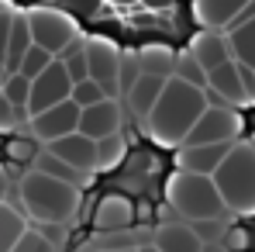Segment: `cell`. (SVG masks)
<instances>
[{
	"label": "cell",
	"instance_id": "obj_1",
	"mask_svg": "<svg viewBox=\"0 0 255 252\" xmlns=\"http://www.w3.org/2000/svg\"><path fill=\"white\" fill-rule=\"evenodd\" d=\"M207 107L211 104H207V93L200 86H190L183 80H169L162 97H159V104H155V111L141 121V131L152 142L166 145V149H179Z\"/></svg>",
	"mask_w": 255,
	"mask_h": 252
},
{
	"label": "cell",
	"instance_id": "obj_2",
	"mask_svg": "<svg viewBox=\"0 0 255 252\" xmlns=\"http://www.w3.org/2000/svg\"><path fill=\"white\" fill-rule=\"evenodd\" d=\"M10 208L35 218L38 225H66L80 211V187H69L62 180H52L31 169V173H24Z\"/></svg>",
	"mask_w": 255,
	"mask_h": 252
},
{
	"label": "cell",
	"instance_id": "obj_3",
	"mask_svg": "<svg viewBox=\"0 0 255 252\" xmlns=\"http://www.w3.org/2000/svg\"><path fill=\"white\" fill-rule=\"evenodd\" d=\"M211 180L224 201V211L255 214V152L249 142H235Z\"/></svg>",
	"mask_w": 255,
	"mask_h": 252
},
{
	"label": "cell",
	"instance_id": "obj_4",
	"mask_svg": "<svg viewBox=\"0 0 255 252\" xmlns=\"http://www.w3.org/2000/svg\"><path fill=\"white\" fill-rule=\"evenodd\" d=\"M166 204L179 211L186 221H221L224 214V201L211 176L179 173V169L166 180Z\"/></svg>",
	"mask_w": 255,
	"mask_h": 252
},
{
	"label": "cell",
	"instance_id": "obj_5",
	"mask_svg": "<svg viewBox=\"0 0 255 252\" xmlns=\"http://www.w3.org/2000/svg\"><path fill=\"white\" fill-rule=\"evenodd\" d=\"M24 17H28V28H31V42L38 48H45L48 55H55V59L80 38L76 24L59 7H31V10H24Z\"/></svg>",
	"mask_w": 255,
	"mask_h": 252
},
{
	"label": "cell",
	"instance_id": "obj_6",
	"mask_svg": "<svg viewBox=\"0 0 255 252\" xmlns=\"http://www.w3.org/2000/svg\"><path fill=\"white\" fill-rule=\"evenodd\" d=\"M238 135H242V114L231 111V107L211 104V107L200 114V121L193 125V131L186 135L183 145H235ZM183 145H179V149H183Z\"/></svg>",
	"mask_w": 255,
	"mask_h": 252
},
{
	"label": "cell",
	"instance_id": "obj_7",
	"mask_svg": "<svg viewBox=\"0 0 255 252\" xmlns=\"http://www.w3.org/2000/svg\"><path fill=\"white\" fill-rule=\"evenodd\" d=\"M86 52V69H90V80L104 90L107 100H114L121 90H118V69H121V48L107 38H86L83 42Z\"/></svg>",
	"mask_w": 255,
	"mask_h": 252
},
{
	"label": "cell",
	"instance_id": "obj_8",
	"mask_svg": "<svg viewBox=\"0 0 255 252\" xmlns=\"http://www.w3.org/2000/svg\"><path fill=\"white\" fill-rule=\"evenodd\" d=\"M28 125H31V138H35V142L52 145V142L66 138V135L80 131V107H76L73 100L55 104V107H48V111H42V114L28 118Z\"/></svg>",
	"mask_w": 255,
	"mask_h": 252
},
{
	"label": "cell",
	"instance_id": "obj_9",
	"mask_svg": "<svg viewBox=\"0 0 255 252\" xmlns=\"http://www.w3.org/2000/svg\"><path fill=\"white\" fill-rule=\"evenodd\" d=\"M204 93H207V104H211V97L217 100V107H249V93H245V83H242V69H238V62L235 59H228L224 66H217L207 73V86H204Z\"/></svg>",
	"mask_w": 255,
	"mask_h": 252
},
{
	"label": "cell",
	"instance_id": "obj_10",
	"mask_svg": "<svg viewBox=\"0 0 255 252\" xmlns=\"http://www.w3.org/2000/svg\"><path fill=\"white\" fill-rule=\"evenodd\" d=\"M69 93H73V80L66 76V69H62L59 62H52L42 76L31 83V97H28V118L42 114V111L55 107V104H66V100H69Z\"/></svg>",
	"mask_w": 255,
	"mask_h": 252
},
{
	"label": "cell",
	"instance_id": "obj_11",
	"mask_svg": "<svg viewBox=\"0 0 255 252\" xmlns=\"http://www.w3.org/2000/svg\"><path fill=\"white\" fill-rule=\"evenodd\" d=\"M45 149H48L55 159H62L66 166L83 173V176H93V173H97V142H90L80 131H73V135H66V138H59V142H52V145H45Z\"/></svg>",
	"mask_w": 255,
	"mask_h": 252
},
{
	"label": "cell",
	"instance_id": "obj_12",
	"mask_svg": "<svg viewBox=\"0 0 255 252\" xmlns=\"http://www.w3.org/2000/svg\"><path fill=\"white\" fill-rule=\"evenodd\" d=\"M80 135H86L90 142H100L107 135H121V107H118V100H100V104L80 111Z\"/></svg>",
	"mask_w": 255,
	"mask_h": 252
},
{
	"label": "cell",
	"instance_id": "obj_13",
	"mask_svg": "<svg viewBox=\"0 0 255 252\" xmlns=\"http://www.w3.org/2000/svg\"><path fill=\"white\" fill-rule=\"evenodd\" d=\"M228 152H231V145H183V149H176V169L197 173V176H214Z\"/></svg>",
	"mask_w": 255,
	"mask_h": 252
},
{
	"label": "cell",
	"instance_id": "obj_14",
	"mask_svg": "<svg viewBox=\"0 0 255 252\" xmlns=\"http://www.w3.org/2000/svg\"><path fill=\"white\" fill-rule=\"evenodd\" d=\"M134 225V204L125 194H104L93 208V228L97 232H125Z\"/></svg>",
	"mask_w": 255,
	"mask_h": 252
},
{
	"label": "cell",
	"instance_id": "obj_15",
	"mask_svg": "<svg viewBox=\"0 0 255 252\" xmlns=\"http://www.w3.org/2000/svg\"><path fill=\"white\" fill-rule=\"evenodd\" d=\"M249 3L252 0H193V17L204 31H221V28H231Z\"/></svg>",
	"mask_w": 255,
	"mask_h": 252
},
{
	"label": "cell",
	"instance_id": "obj_16",
	"mask_svg": "<svg viewBox=\"0 0 255 252\" xmlns=\"http://www.w3.org/2000/svg\"><path fill=\"white\" fill-rule=\"evenodd\" d=\"M186 52H190V59L204 69V73H211L217 66H224L228 59H231V48H228V38L221 35V31H197L190 45H186Z\"/></svg>",
	"mask_w": 255,
	"mask_h": 252
},
{
	"label": "cell",
	"instance_id": "obj_17",
	"mask_svg": "<svg viewBox=\"0 0 255 252\" xmlns=\"http://www.w3.org/2000/svg\"><path fill=\"white\" fill-rule=\"evenodd\" d=\"M155 249L159 252H204V242L197 239L190 221H166L155 232Z\"/></svg>",
	"mask_w": 255,
	"mask_h": 252
},
{
	"label": "cell",
	"instance_id": "obj_18",
	"mask_svg": "<svg viewBox=\"0 0 255 252\" xmlns=\"http://www.w3.org/2000/svg\"><path fill=\"white\" fill-rule=\"evenodd\" d=\"M138 69L145 76H159V80H172L176 76V62H179V52H172L169 45H145L138 48Z\"/></svg>",
	"mask_w": 255,
	"mask_h": 252
},
{
	"label": "cell",
	"instance_id": "obj_19",
	"mask_svg": "<svg viewBox=\"0 0 255 252\" xmlns=\"http://www.w3.org/2000/svg\"><path fill=\"white\" fill-rule=\"evenodd\" d=\"M169 80H159V76H138V83L128 90V104H131V111H134V118H138V125L155 111V104H159V97H162V90H166Z\"/></svg>",
	"mask_w": 255,
	"mask_h": 252
},
{
	"label": "cell",
	"instance_id": "obj_20",
	"mask_svg": "<svg viewBox=\"0 0 255 252\" xmlns=\"http://www.w3.org/2000/svg\"><path fill=\"white\" fill-rule=\"evenodd\" d=\"M31 45H35V42H31L28 17H24V10H17V14H14V28H10V38H7V52H3L7 76L21 69V62H24V55H28V48H31Z\"/></svg>",
	"mask_w": 255,
	"mask_h": 252
},
{
	"label": "cell",
	"instance_id": "obj_21",
	"mask_svg": "<svg viewBox=\"0 0 255 252\" xmlns=\"http://www.w3.org/2000/svg\"><path fill=\"white\" fill-rule=\"evenodd\" d=\"M224 38H228V48H231V59L238 66L255 69V21L242 24V28H231Z\"/></svg>",
	"mask_w": 255,
	"mask_h": 252
},
{
	"label": "cell",
	"instance_id": "obj_22",
	"mask_svg": "<svg viewBox=\"0 0 255 252\" xmlns=\"http://www.w3.org/2000/svg\"><path fill=\"white\" fill-rule=\"evenodd\" d=\"M24 232H28L24 214L10 204H0V252H14V246L24 239Z\"/></svg>",
	"mask_w": 255,
	"mask_h": 252
},
{
	"label": "cell",
	"instance_id": "obj_23",
	"mask_svg": "<svg viewBox=\"0 0 255 252\" xmlns=\"http://www.w3.org/2000/svg\"><path fill=\"white\" fill-rule=\"evenodd\" d=\"M31 169H35V173H45V176H52V180H62V183H69V187H83V183H86L83 173H76L73 166H66L62 159H55L48 149L38 152V159L31 163Z\"/></svg>",
	"mask_w": 255,
	"mask_h": 252
},
{
	"label": "cell",
	"instance_id": "obj_24",
	"mask_svg": "<svg viewBox=\"0 0 255 252\" xmlns=\"http://www.w3.org/2000/svg\"><path fill=\"white\" fill-rule=\"evenodd\" d=\"M128 156V145L121 135H107V138H100L97 142V173H111V169H118L125 163Z\"/></svg>",
	"mask_w": 255,
	"mask_h": 252
},
{
	"label": "cell",
	"instance_id": "obj_25",
	"mask_svg": "<svg viewBox=\"0 0 255 252\" xmlns=\"http://www.w3.org/2000/svg\"><path fill=\"white\" fill-rule=\"evenodd\" d=\"M62 69H66V76L73 80V86L83 83V80H90V69H86V52H83V38H76V42L69 45L59 59H55Z\"/></svg>",
	"mask_w": 255,
	"mask_h": 252
},
{
	"label": "cell",
	"instance_id": "obj_26",
	"mask_svg": "<svg viewBox=\"0 0 255 252\" xmlns=\"http://www.w3.org/2000/svg\"><path fill=\"white\" fill-rule=\"evenodd\" d=\"M0 97H3L7 104H14L17 111H24V114H28V97H31V80H24L21 73H10V76L3 80V90H0Z\"/></svg>",
	"mask_w": 255,
	"mask_h": 252
},
{
	"label": "cell",
	"instance_id": "obj_27",
	"mask_svg": "<svg viewBox=\"0 0 255 252\" xmlns=\"http://www.w3.org/2000/svg\"><path fill=\"white\" fill-rule=\"evenodd\" d=\"M52 62H55V55H48V52H45V48H38V45H31V48H28V55H24V62H21V69H17V73H21V76H24V80H31V83H35V80H38V76H42L45 69H48V66H52Z\"/></svg>",
	"mask_w": 255,
	"mask_h": 252
},
{
	"label": "cell",
	"instance_id": "obj_28",
	"mask_svg": "<svg viewBox=\"0 0 255 252\" xmlns=\"http://www.w3.org/2000/svg\"><path fill=\"white\" fill-rule=\"evenodd\" d=\"M7 159H10V163H24V166H31V163L38 159V142H35L31 135H17V138H10V142H7Z\"/></svg>",
	"mask_w": 255,
	"mask_h": 252
},
{
	"label": "cell",
	"instance_id": "obj_29",
	"mask_svg": "<svg viewBox=\"0 0 255 252\" xmlns=\"http://www.w3.org/2000/svg\"><path fill=\"white\" fill-rule=\"evenodd\" d=\"M172 80H183V83L200 86V90H204V86H207V73L190 59V52H183V55H179V62H176V76H172Z\"/></svg>",
	"mask_w": 255,
	"mask_h": 252
},
{
	"label": "cell",
	"instance_id": "obj_30",
	"mask_svg": "<svg viewBox=\"0 0 255 252\" xmlns=\"http://www.w3.org/2000/svg\"><path fill=\"white\" fill-rule=\"evenodd\" d=\"M69 100H73V104H76L80 111H86V107H93V104H100V100H107V97H104V90L93 83V80H83V83L73 86Z\"/></svg>",
	"mask_w": 255,
	"mask_h": 252
},
{
	"label": "cell",
	"instance_id": "obj_31",
	"mask_svg": "<svg viewBox=\"0 0 255 252\" xmlns=\"http://www.w3.org/2000/svg\"><path fill=\"white\" fill-rule=\"evenodd\" d=\"M138 76H141L138 59H134V55H121V69H118V90H121V93H128L131 86L138 83Z\"/></svg>",
	"mask_w": 255,
	"mask_h": 252
},
{
	"label": "cell",
	"instance_id": "obj_32",
	"mask_svg": "<svg viewBox=\"0 0 255 252\" xmlns=\"http://www.w3.org/2000/svg\"><path fill=\"white\" fill-rule=\"evenodd\" d=\"M221 246L228 252H249V246H252V239H249V232L245 228H224V235H221Z\"/></svg>",
	"mask_w": 255,
	"mask_h": 252
},
{
	"label": "cell",
	"instance_id": "obj_33",
	"mask_svg": "<svg viewBox=\"0 0 255 252\" xmlns=\"http://www.w3.org/2000/svg\"><path fill=\"white\" fill-rule=\"evenodd\" d=\"M14 252H55V246H52L48 239H42L35 228H28V232H24V239L14 246Z\"/></svg>",
	"mask_w": 255,
	"mask_h": 252
},
{
	"label": "cell",
	"instance_id": "obj_34",
	"mask_svg": "<svg viewBox=\"0 0 255 252\" xmlns=\"http://www.w3.org/2000/svg\"><path fill=\"white\" fill-rule=\"evenodd\" d=\"M190 225H193V232H197V239H200L204 246L221 242V235H224V228H228V225H221V221H190Z\"/></svg>",
	"mask_w": 255,
	"mask_h": 252
},
{
	"label": "cell",
	"instance_id": "obj_35",
	"mask_svg": "<svg viewBox=\"0 0 255 252\" xmlns=\"http://www.w3.org/2000/svg\"><path fill=\"white\" fill-rule=\"evenodd\" d=\"M21 118H24V111H17L14 104H7V100L0 97V131H7V128L21 125Z\"/></svg>",
	"mask_w": 255,
	"mask_h": 252
},
{
	"label": "cell",
	"instance_id": "obj_36",
	"mask_svg": "<svg viewBox=\"0 0 255 252\" xmlns=\"http://www.w3.org/2000/svg\"><path fill=\"white\" fill-rule=\"evenodd\" d=\"M14 14H17V10H10V7L0 10V59H3V52H7V38H10V28H14Z\"/></svg>",
	"mask_w": 255,
	"mask_h": 252
},
{
	"label": "cell",
	"instance_id": "obj_37",
	"mask_svg": "<svg viewBox=\"0 0 255 252\" xmlns=\"http://www.w3.org/2000/svg\"><path fill=\"white\" fill-rule=\"evenodd\" d=\"M242 69V83H245V93H249V104H255V69L249 66H238Z\"/></svg>",
	"mask_w": 255,
	"mask_h": 252
},
{
	"label": "cell",
	"instance_id": "obj_38",
	"mask_svg": "<svg viewBox=\"0 0 255 252\" xmlns=\"http://www.w3.org/2000/svg\"><path fill=\"white\" fill-rule=\"evenodd\" d=\"M7 197H10V173L0 166V204H7Z\"/></svg>",
	"mask_w": 255,
	"mask_h": 252
},
{
	"label": "cell",
	"instance_id": "obj_39",
	"mask_svg": "<svg viewBox=\"0 0 255 252\" xmlns=\"http://www.w3.org/2000/svg\"><path fill=\"white\" fill-rule=\"evenodd\" d=\"M138 3H145V7H155V10H162V7H169L172 0H138Z\"/></svg>",
	"mask_w": 255,
	"mask_h": 252
},
{
	"label": "cell",
	"instance_id": "obj_40",
	"mask_svg": "<svg viewBox=\"0 0 255 252\" xmlns=\"http://www.w3.org/2000/svg\"><path fill=\"white\" fill-rule=\"evenodd\" d=\"M3 80H7V66H3V59H0V90H3Z\"/></svg>",
	"mask_w": 255,
	"mask_h": 252
},
{
	"label": "cell",
	"instance_id": "obj_41",
	"mask_svg": "<svg viewBox=\"0 0 255 252\" xmlns=\"http://www.w3.org/2000/svg\"><path fill=\"white\" fill-rule=\"evenodd\" d=\"M107 252H141V249H131V246H121V249H107Z\"/></svg>",
	"mask_w": 255,
	"mask_h": 252
},
{
	"label": "cell",
	"instance_id": "obj_42",
	"mask_svg": "<svg viewBox=\"0 0 255 252\" xmlns=\"http://www.w3.org/2000/svg\"><path fill=\"white\" fill-rule=\"evenodd\" d=\"M111 3H121V7H131V3H138V0H111Z\"/></svg>",
	"mask_w": 255,
	"mask_h": 252
},
{
	"label": "cell",
	"instance_id": "obj_43",
	"mask_svg": "<svg viewBox=\"0 0 255 252\" xmlns=\"http://www.w3.org/2000/svg\"><path fill=\"white\" fill-rule=\"evenodd\" d=\"M249 145H252V152H255V138H252V142H249Z\"/></svg>",
	"mask_w": 255,
	"mask_h": 252
},
{
	"label": "cell",
	"instance_id": "obj_44",
	"mask_svg": "<svg viewBox=\"0 0 255 252\" xmlns=\"http://www.w3.org/2000/svg\"><path fill=\"white\" fill-rule=\"evenodd\" d=\"M3 7H7V3H3V0H0V10H3Z\"/></svg>",
	"mask_w": 255,
	"mask_h": 252
}]
</instances>
